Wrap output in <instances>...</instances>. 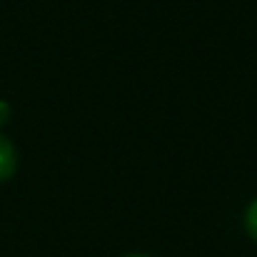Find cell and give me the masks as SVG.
Returning <instances> with one entry per match:
<instances>
[{"instance_id": "1", "label": "cell", "mask_w": 257, "mask_h": 257, "mask_svg": "<svg viewBox=\"0 0 257 257\" xmlns=\"http://www.w3.org/2000/svg\"><path fill=\"white\" fill-rule=\"evenodd\" d=\"M15 168H18V153L13 143L5 135H0V182H5L15 172Z\"/></svg>"}, {"instance_id": "2", "label": "cell", "mask_w": 257, "mask_h": 257, "mask_svg": "<svg viewBox=\"0 0 257 257\" xmlns=\"http://www.w3.org/2000/svg\"><path fill=\"white\" fill-rule=\"evenodd\" d=\"M245 227H247L250 237L257 240V200L247 207V212H245Z\"/></svg>"}, {"instance_id": "3", "label": "cell", "mask_w": 257, "mask_h": 257, "mask_svg": "<svg viewBox=\"0 0 257 257\" xmlns=\"http://www.w3.org/2000/svg\"><path fill=\"white\" fill-rule=\"evenodd\" d=\"M8 117H10V107H8V102H5V100H0V125H5V122H8Z\"/></svg>"}, {"instance_id": "4", "label": "cell", "mask_w": 257, "mask_h": 257, "mask_svg": "<svg viewBox=\"0 0 257 257\" xmlns=\"http://www.w3.org/2000/svg\"><path fill=\"white\" fill-rule=\"evenodd\" d=\"M127 257H148V255H127Z\"/></svg>"}]
</instances>
